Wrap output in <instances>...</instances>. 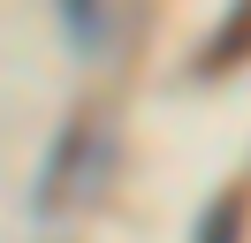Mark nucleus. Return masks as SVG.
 <instances>
[{"instance_id": "obj_1", "label": "nucleus", "mask_w": 251, "mask_h": 243, "mask_svg": "<svg viewBox=\"0 0 251 243\" xmlns=\"http://www.w3.org/2000/svg\"><path fill=\"white\" fill-rule=\"evenodd\" d=\"M251 53V0H236V15L205 38V53H198V76H221V69H236V61Z\"/></svg>"}, {"instance_id": "obj_3", "label": "nucleus", "mask_w": 251, "mask_h": 243, "mask_svg": "<svg viewBox=\"0 0 251 243\" xmlns=\"http://www.w3.org/2000/svg\"><path fill=\"white\" fill-rule=\"evenodd\" d=\"M228 228H236V197H221V205L198 220V236H228Z\"/></svg>"}, {"instance_id": "obj_2", "label": "nucleus", "mask_w": 251, "mask_h": 243, "mask_svg": "<svg viewBox=\"0 0 251 243\" xmlns=\"http://www.w3.org/2000/svg\"><path fill=\"white\" fill-rule=\"evenodd\" d=\"M69 8V30H76V46H92L99 38V0H61Z\"/></svg>"}]
</instances>
